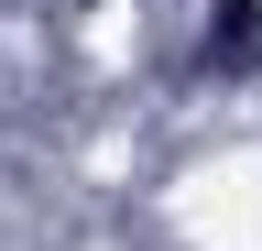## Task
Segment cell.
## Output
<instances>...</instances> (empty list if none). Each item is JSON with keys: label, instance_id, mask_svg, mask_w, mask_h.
<instances>
[{"label": "cell", "instance_id": "obj_1", "mask_svg": "<svg viewBox=\"0 0 262 251\" xmlns=\"http://www.w3.org/2000/svg\"><path fill=\"white\" fill-rule=\"evenodd\" d=\"M251 44H262V0H219V22H208V55H219V66H251Z\"/></svg>", "mask_w": 262, "mask_h": 251}]
</instances>
